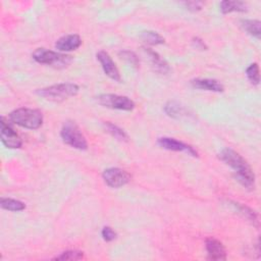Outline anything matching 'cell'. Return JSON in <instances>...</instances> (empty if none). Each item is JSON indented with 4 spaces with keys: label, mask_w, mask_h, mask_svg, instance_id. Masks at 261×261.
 Segmentation results:
<instances>
[{
    "label": "cell",
    "mask_w": 261,
    "mask_h": 261,
    "mask_svg": "<svg viewBox=\"0 0 261 261\" xmlns=\"http://www.w3.org/2000/svg\"><path fill=\"white\" fill-rule=\"evenodd\" d=\"M218 157L226 165L231 167L234 171L236 179L245 188L253 190L255 188V174L249 163L238 152L232 149H222Z\"/></svg>",
    "instance_id": "6da1fadb"
},
{
    "label": "cell",
    "mask_w": 261,
    "mask_h": 261,
    "mask_svg": "<svg viewBox=\"0 0 261 261\" xmlns=\"http://www.w3.org/2000/svg\"><path fill=\"white\" fill-rule=\"evenodd\" d=\"M8 120L29 129H37L43 124V114L38 109L21 107L8 114Z\"/></svg>",
    "instance_id": "7a4b0ae2"
},
{
    "label": "cell",
    "mask_w": 261,
    "mask_h": 261,
    "mask_svg": "<svg viewBox=\"0 0 261 261\" xmlns=\"http://www.w3.org/2000/svg\"><path fill=\"white\" fill-rule=\"evenodd\" d=\"M79 91L80 88L77 85L72 83H63L39 89L36 93L37 95L46 100L61 102L68 99L69 97L75 96L79 93Z\"/></svg>",
    "instance_id": "3957f363"
},
{
    "label": "cell",
    "mask_w": 261,
    "mask_h": 261,
    "mask_svg": "<svg viewBox=\"0 0 261 261\" xmlns=\"http://www.w3.org/2000/svg\"><path fill=\"white\" fill-rule=\"evenodd\" d=\"M60 137L62 141L77 150H87L88 142L82 133L81 128L74 121H65L60 130Z\"/></svg>",
    "instance_id": "277c9868"
},
{
    "label": "cell",
    "mask_w": 261,
    "mask_h": 261,
    "mask_svg": "<svg viewBox=\"0 0 261 261\" xmlns=\"http://www.w3.org/2000/svg\"><path fill=\"white\" fill-rule=\"evenodd\" d=\"M32 57L38 63L54 66L56 68L66 67L71 62V56L45 48L36 49L33 52Z\"/></svg>",
    "instance_id": "5b68a950"
},
{
    "label": "cell",
    "mask_w": 261,
    "mask_h": 261,
    "mask_svg": "<svg viewBox=\"0 0 261 261\" xmlns=\"http://www.w3.org/2000/svg\"><path fill=\"white\" fill-rule=\"evenodd\" d=\"M97 102L107 108L130 111L135 108V102L126 96L116 94H101L97 96Z\"/></svg>",
    "instance_id": "8992f818"
},
{
    "label": "cell",
    "mask_w": 261,
    "mask_h": 261,
    "mask_svg": "<svg viewBox=\"0 0 261 261\" xmlns=\"http://www.w3.org/2000/svg\"><path fill=\"white\" fill-rule=\"evenodd\" d=\"M102 177L107 186L110 188H120L125 186L130 180V174L118 167H110L103 171Z\"/></svg>",
    "instance_id": "52a82bcc"
},
{
    "label": "cell",
    "mask_w": 261,
    "mask_h": 261,
    "mask_svg": "<svg viewBox=\"0 0 261 261\" xmlns=\"http://www.w3.org/2000/svg\"><path fill=\"white\" fill-rule=\"evenodd\" d=\"M0 125H1L0 137H1V142L3 143V145L9 149L20 148L22 145L21 138L14 130V128L10 125V123L5 120L4 117H1Z\"/></svg>",
    "instance_id": "ba28073f"
},
{
    "label": "cell",
    "mask_w": 261,
    "mask_h": 261,
    "mask_svg": "<svg viewBox=\"0 0 261 261\" xmlns=\"http://www.w3.org/2000/svg\"><path fill=\"white\" fill-rule=\"evenodd\" d=\"M157 144L166 150L169 151H175V152H186L192 156H198V152L192 147L191 145H188L181 141H178L173 138L168 137H162L157 140Z\"/></svg>",
    "instance_id": "9c48e42d"
},
{
    "label": "cell",
    "mask_w": 261,
    "mask_h": 261,
    "mask_svg": "<svg viewBox=\"0 0 261 261\" xmlns=\"http://www.w3.org/2000/svg\"><path fill=\"white\" fill-rule=\"evenodd\" d=\"M96 56L102 66L105 74L115 82H120L121 77H120L119 70H118L116 64L114 63V61L112 60V58L110 57V55L107 52L102 50V51L97 52Z\"/></svg>",
    "instance_id": "30bf717a"
},
{
    "label": "cell",
    "mask_w": 261,
    "mask_h": 261,
    "mask_svg": "<svg viewBox=\"0 0 261 261\" xmlns=\"http://www.w3.org/2000/svg\"><path fill=\"white\" fill-rule=\"evenodd\" d=\"M81 45V37L76 34H70L59 38L55 43V48L60 52H69L76 50Z\"/></svg>",
    "instance_id": "8fae6325"
},
{
    "label": "cell",
    "mask_w": 261,
    "mask_h": 261,
    "mask_svg": "<svg viewBox=\"0 0 261 261\" xmlns=\"http://www.w3.org/2000/svg\"><path fill=\"white\" fill-rule=\"evenodd\" d=\"M206 250L208 258L211 260H225L226 250L223 244L214 238H208L206 240Z\"/></svg>",
    "instance_id": "7c38bea8"
},
{
    "label": "cell",
    "mask_w": 261,
    "mask_h": 261,
    "mask_svg": "<svg viewBox=\"0 0 261 261\" xmlns=\"http://www.w3.org/2000/svg\"><path fill=\"white\" fill-rule=\"evenodd\" d=\"M191 86L195 89L205 90L210 92H223V85L214 79H194L191 81Z\"/></svg>",
    "instance_id": "4fadbf2b"
},
{
    "label": "cell",
    "mask_w": 261,
    "mask_h": 261,
    "mask_svg": "<svg viewBox=\"0 0 261 261\" xmlns=\"http://www.w3.org/2000/svg\"><path fill=\"white\" fill-rule=\"evenodd\" d=\"M144 51L146 52V54L151 62V65L155 71H157L159 73H163V74H165L169 71L170 68H169L167 62L163 58H161V56L157 52H155L149 48H146V47L144 48Z\"/></svg>",
    "instance_id": "5bb4252c"
},
{
    "label": "cell",
    "mask_w": 261,
    "mask_h": 261,
    "mask_svg": "<svg viewBox=\"0 0 261 261\" xmlns=\"http://www.w3.org/2000/svg\"><path fill=\"white\" fill-rule=\"evenodd\" d=\"M247 4L243 1H229L225 0L220 3V11L223 14L230 13V12H245L247 11Z\"/></svg>",
    "instance_id": "9a60e30c"
},
{
    "label": "cell",
    "mask_w": 261,
    "mask_h": 261,
    "mask_svg": "<svg viewBox=\"0 0 261 261\" xmlns=\"http://www.w3.org/2000/svg\"><path fill=\"white\" fill-rule=\"evenodd\" d=\"M241 27L247 34H249L257 39H260L261 22L259 20H257V19H242Z\"/></svg>",
    "instance_id": "2e32d148"
},
{
    "label": "cell",
    "mask_w": 261,
    "mask_h": 261,
    "mask_svg": "<svg viewBox=\"0 0 261 261\" xmlns=\"http://www.w3.org/2000/svg\"><path fill=\"white\" fill-rule=\"evenodd\" d=\"M165 113L172 118H180L187 115V111L184 106L175 101H169L164 106Z\"/></svg>",
    "instance_id": "e0dca14e"
},
{
    "label": "cell",
    "mask_w": 261,
    "mask_h": 261,
    "mask_svg": "<svg viewBox=\"0 0 261 261\" xmlns=\"http://www.w3.org/2000/svg\"><path fill=\"white\" fill-rule=\"evenodd\" d=\"M0 206L2 209L8 211H22L25 209V204L19 200L11 199V198H1Z\"/></svg>",
    "instance_id": "ac0fdd59"
},
{
    "label": "cell",
    "mask_w": 261,
    "mask_h": 261,
    "mask_svg": "<svg viewBox=\"0 0 261 261\" xmlns=\"http://www.w3.org/2000/svg\"><path fill=\"white\" fill-rule=\"evenodd\" d=\"M229 203L240 214H242V216H244L246 219L250 220L253 224L258 221L257 220V214L252 209H250L249 207H247V206H245L241 203H237V202H230L229 201Z\"/></svg>",
    "instance_id": "d6986e66"
},
{
    "label": "cell",
    "mask_w": 261,
    "mask_h": 261,
    "mask_svg": "<svg viewBox=\"0 0 261 261\" xmlns=\"http://www.w3.org/2000/svg\"><path fill=\"white\" fill-rule=\"evenodd\" d=\"M141 39L148 45L164 44V38L156 32L145 31L141 34Z\"/></svg>",
    "instance_id": "ffe728a7"
},
{
    "label": "cell",
    "mask_w": 261,
    "mask_h": 261,
    "mask_svg": "<svg viewBox=\"0 0 261 261\" xmlns=\"http://www.w3.org/2000/svg\"><path fill=\"white\" fill-rule=\"evenodd\" d=\"M105 127H106L107 132L113 138H115L116 140H119V141H122V142H127L128 141L127 134L122 128H120L119 126L107 121V122H105Z\"/></svg>",
    "instance_id": "44dd1931"
},
{
    "label": "cell",
    "mask_w": 261,
    "mask_h": 261,
    "mask_svg": "<svg viewBox=\"0 0 261 261\" xmlns=\"http://www.w3.org/2000/svg\"><path fill=\"white\" fill-rule=\"evenodd\" d=\"M246 75L248 80L253 85H259L260 82V74H259V66L257 63H252L246 69Z\"/></svg>",
    "instance_id": "7402d4cb"
},
{
    "label": "cell",
    "mask_w": 261,
    "mask_h": 261,
    "mask_svg": "<svg viewBox=\"0 0 261 261\" xmlns=\"http://www.w3.org/2000/svg\"><path fill=\"white\" fill-rule=\"evenodd\" d=\"M84 258V253L76 250H68L53 258V260H81Z\"/></svg>",
    "instance_id": "603a6c76"
},
{
    "label": "cell",
    "mask_w": 261,
    "mask_h": 261,
    "mask_svg": "<svg viewBox=\"0 0 261 261\" xmlns=\"http://www.w3.org/2000/svg\"><path fill=\"white\" fill-rule=\"evenodd\" d=\"M119 56L124 59L127 63H129L130 65H133L134 67H139V58L138 56L132 52V51H128V50H123V51H120L119 52Z\"/></svg>",
    "instance_id": "cb8c5ba5"
},
{
    "label": "cell",
    "mask_w": 261,
    "mask_h": 261,
    "mask_svg": "<svg viewBox=\"0 0 261 261\" xmlns=\"http://www.w3.org/2000/svg\"><path fill=\"white\" fill-rule=\"evenodd\" d=\"M101 236L104 241L111 242L116 238V232L110 226H104L101 231Z\"/></svg>",
    "instance_id": "d4e9b609"
},
{
    "label": "cell",
    "mask_w": 261,
    "mask_h": 261,
    "mask_svg": "<svg viewBox=\"0 0 261 261\" xmlns=\"http://www.w3.org/2000/svg\"><path fill=\"white\" fill-rule=\"evenodd\" d=\"M184 4L186 5L187 9L191 11H199L202 9V6H203V2H200V1H189V2H185Z\"/></svg>",
    "instance_id": "484cf974"
},
{
    "label": "cell",
    "mask_w": 261,
    "mask_h": 261,
    "mask_svg": "<svg viewBox=\"0 0 261 261\" xmlns=\"http://www.w3.org/2000/svg\"><path fill=\"white\" fill-rule=\"evenodd\" d=\"M192 43H193L194 47L197 48V49H200V50H206V49H207V46H206V44L204 43V41L201 40V39L198 38V37L194 38L193 41H192Z\"/></svg>",
    "instance_id": "4316f807"
}]
</instances>
